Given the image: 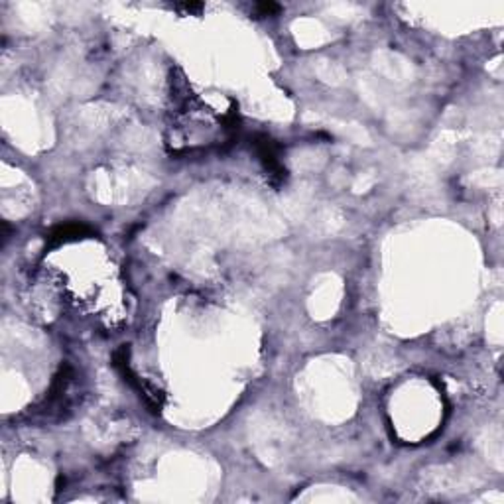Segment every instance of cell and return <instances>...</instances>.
Wrapping results in <instances>:
<instances>
[{
	"instance_id": "obj_5",
	"label": "cell",
	"mask_w": 504,
	"mask_h": 504,
	"mask_svg": "<svg viewBox=\"0 0 504 504\" xmlns=\"http://www.w3.org/2000/svg\"><path fill=\"white\" fill-rule=\"evenodd\" d=\"M254 8H257L259 16H272V14H276L280 10V6L276 2H259Z\"/></svg>"
},
{
	"instance_id": "obj_4",
	"label": "cell",
	"mask_w": 504,
	"mask_h": 504,
	"mask_svg": "<svg viewBox=\"0 0 504 504\" xmlns=\"http://www.w3.org/2000/svg\"><path fill=\"white\" fill-rule=\"evenodd\" d=\"M175 8L180 10V12L184 14V16H191V14H199L203 10V4L201 2H180V4H175Z\"/></svg>"
},
{
	"instance_id": "obj_3",
	"label": "cell",
	"mask_w": 504,
	"mask_h": 504,
	"mask_svg": "<svg viewBox=\"0 0 504 504\" xmlns=\"http://www.w3.org/2000/svg\"><path fill=\"white\" fill-rule=\"evenodd\" d=\"M91 234H93V231L87 225L67 223V225L53 229V233L49 234V241L51 243H67V241H77V238H83V236H91Z\"/></svg>"
},
{
	"instance_id": "obj_2",
	"label": "cell",
	"mask_w": 504,
	"mask_h": 504,
	"mask_svg": "<svg viewBox=\"0 0 504 504\" xmlns=\"http://www.w3.org/2000/svg\"><path fill=\"white\" fill-rule=\"evenodd\" d=\"M254 148L259 154L262 168L268 175L272 185H280L286 180V170L280 162V146L272 140L270 136H259L254 140Z\"/></svg>"
},
{
	"instance_id": "obj_1",
	"label": "cell",
	"mask_w": 504,
	"mask_h": 504,
	"mask_svg": "<svg viewBox=\"0 0 504 504\" xmlns=\"http://www.w3.org/2000/svg\"><path fill=\"white\" fill-rule=\"evenodd\" d=\"M166 144L172 154H193L197 150L223 146L233 138L236 111L215 112L191 91L184 77H172V112Z\"/></svg>"
}]
</instances>
